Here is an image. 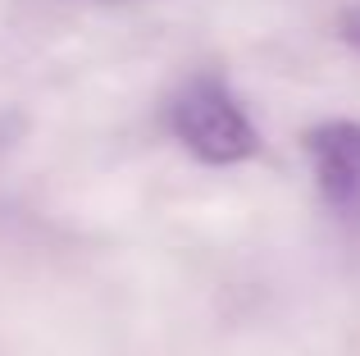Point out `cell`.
Returning a JSON list of instances; mask_svg holds the SVG:
<instances>
[{
	"label": "cell",
	"instance_id": "obj_3",
	"mask_svg": "<svg viewBox=\"0 0 360 356\" xmlns=\"http://www.w3.org/2000/svg\"><path fill=\"white\" fill-rule=\"evenodd\" d=\"M338 32H342V42L352 46V51H360V0L352 9H342V18H338Z\"/></svg>",
	"mask_w": 360,
	"mask_h": 356
},
{
	"label": "cell",
	"instance_id": "obj_1",
	"mask_svg": "<svg viewBox=\"0 0 360 356\" xmlns=\"http://www.w3.org/2000/svg\"><path fill=\"white\" fill-rule=\"evenodd\" d=\"M165 124L187 155L214 170L260 155V128L251 124L238 91L219 73H192L178 82V91L165 106Z\"/></svg>",
	"mask_w": 360,
	"mask_h": 356
},
{
	"label": "cell",
	"instance_id": "obj_2",
	"mask_svg": "<svg viewBox=\"0 0 360 356\" xmlns=\"http://www.w3.org/2000/svg\"><path fill=\"white\" fill-rule=\"evenodd\" d=\"M306 160L324 205L342 220L360 215V124L356 119H324L306 128Z\"/></svg>",
	"mask_w": 360,
	"mask_h": 356
}]
</instances>
